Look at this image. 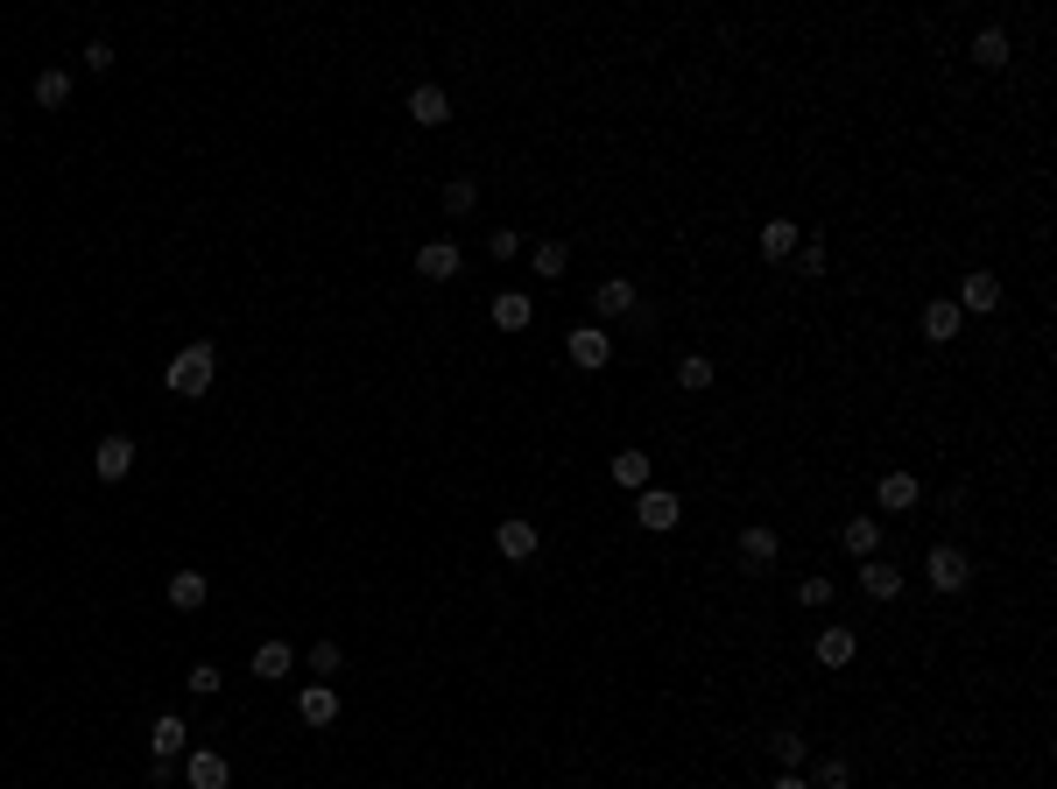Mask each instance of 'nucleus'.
Instances as JSON below:
<instances>
[{"instance_id": "nucleus-30", "label": "nucleus", "mask_w": 1057, "mask_h": 789, "mask_svg": "<svg viewBox=\"0 0 1057 789\" xmlns=\"http://www.w3.org/2000/svg\"><path fill=\"white\" fill-rule=\"evenodd\" d=\"M472 205H480V184H472V176H452V184H444V212H452V219H466Z\"/></svg>"}, {"instance_id": "nucleus-11", "label": "nucleus", "mask_w": 1057, "mask_h": 789, "mask_svg": "<svg viewBox=\"0 0 1057 789\" xmlns=\"http://www.w3.org/2000/svg\"><path fill=\"white\" fill-rule=\"evenodd\" d=\"M628 310H635V282H628V275H606L600 289H592V318H600V324L628 318Z\"/></svg>"}, {"instance_id": "nucleus-38", "label": "nucleus", "mask_w": 1057, "mask_h": 789, "mask_svg": "<svg viewBox=\"0 0 1057 789\" xmlns=\"http://www.w3.org/2000/svg\"><path fill=\"white\" fill-rule=\"evenodd\" d=\"M769 789H811V776H797V768H783V776L769 782Z\"/></svg>"}, {"instance_id": "nucleus-33", "label": "nucleus", "mask_w": 1057, "mask_h": 789, "mask_svg": "<svg viewBox=\"0 0 1057 789\" xmlns=\"http://www.w3.org/2000/svg\"><path fill=\"white\" fill-rule=\"evenodd\" d=\"M487 255H494V261H515V255H523V233H515V226H494V233H487Z\"/></svg>"}, {"instance_id": "nucleus-24", "label": "nucleus", "mask_w": 1057, "mask_h": 789, "mask_svg": "<svg viewBox=\"0 0 1057 789\" xmlns=\"http://www.w3.org/2000/svg\"><path fill=\"white\" fill-rule=\"evenodd\" d=\"M769 754H776L783 768H803V762H811V740H803L797 726H776V733H769Z\"/></svg>"}, {"instance_id": "nucleus-4", "label": "nucleus", "mask_w": 1057, "mask_h": 789, "mask_svg": "<svg viewBox=\"0 0 1057 789\" xmlns=\"http://www.w3.org/2000/svg\"><path fill=\"white\" fill-rule=\"evenodd\" d=\"M740 571H754V578H762V571H776V557H783V535L776 529H762V522H754V529H740Z\"/></svg>"}, {"instance_id": "nucleus-36", "label": "nucleus", "mask_w": 1057, "mask_h": 789, "mask_svg": "<svg viewBox=\"0 0 1057 789\" xmlns=\"http://www.w3.org/2000/svg\"><path fill=\"white\" fill-rule=\"evenodd\" d=\"M184 683H190L198 698H212V691H219V663H190V677H184Z\"/></svg>"}, {"instance_id": "nucleus-29", "label": "nucleus", "mask_w": 1057, "mask_h": 789, "mask_svg": "<svg viewBox=\"0 0 1057 789\" xmlns=\"http://www.w3.org/2000/svg\"><path fill=\"white\" fill-rule=\"evenodd\" d=\"M536 275H543V282H557L564 275V261H571V247H564V241H536Z\"/></svg>"}, {"instance_id": "nucleus-35", "label": "nucleus", "mask_w": 1057, "mask_h": 789, "mask_svg": "<svg viewBox=\"0 0 1057 789\" xmlns=\"http://www.w3.org/2000/svg\"><path fill=\"white\" fill-rule=\"evenodd\" d=\"M310 669H318V677H339V669H346V649H339V642H318V649H310Z\"/></svg>"}, {"instance_id": "nucleus-34", "label": "nucleus", "mask_w": 1057, "mask_h": 789, "mask_svg": "<svg viewBox=\"0 0 1057 789\" xmlns=\"http://www.w3.org/2000/svg\"><path fill=\"white\" fill-rule=\"evenodd\" d=\"M797 275H803V282L825 275V241H803V247H797Z\"/></svg>"}, {"instance_id": "nucleus-28", "label": "nucleus", "mask_w": 1057, "mask_h": 789, "mask_svg": "<svg viewBox=\"0 0 1057 789\" xmlns=\"http://www.w3.org/2000/svg\"><path fill=\"white\" fill-rule=\"evenodd\" d=\"M677 389H691V395L712 389V360H705V353H684V360H677Z\"/></svg>"}, {"instance_id": "nucleus-14", "label": "nucleus", "mask_w": 1057, "mask_h": 789, "mask_svg": "<svg viewBox=\"0 0 1057 789\" xmlns=\"http://www.w3.org/2000/svg\"><path fill=\"white\" fill-rule=\"evenodd\" d=\"M874 501H882L888 515H910L917 501H924V486H917V472H882V486H874Z\"/></svg>"}, {"instance_id": "nucleus-23", "label": "nucleus", "mask_w": 1057, "mask_h": 789, "mask_svg": "<svg viewBox=\"0 0 1057 789\" xmlns=\"http://www.w3.org/2000/svg\"><path fill=\"white\" fill-rule=\"evenodd\" d=\"M797 247H803V233L790 226V219H769V226H762V255L769 261H790Z\"/></svg>"}, {"instance_id": "nucleus-7", "label": "nucleus", "mask_w": 1057, "mask_h": 789, "mask_svg": "<svg viewBox=\"0 0 1057 789\" xmlns=\"http://www.w3.org/2000/svg\"><path fill=\"white\" fill-rule=\"evenodd\" d=\"M93 472H99V480H127V472H134V437H121V430H113V437H99L93 444Z\"/></svg>"}, {"instance_id": "nucleus-15", "label": "nucleus", "mask_w": 1057, "mask_h": 789, "mask_svg": "<svg viewBox=\"0 0 1057 789\" xmlns=\"http://www.w3.org/2000/svg\"><path fill=\"white\" fill-rule=\"evenodd\" d=\"M409 121L416 127H444V121H452V93H444V85H416V93H409Z\"/></svg>"}, {"instance_id": "nucleus-9", "label": "nucleus", "mask_w": 1057, "mask_h": 789, "mask_svg": "<svg viewBox=\"0 0 1057 789\" xmlns=\"http://www.w3.org/2000/svg\"><path fill=\"white\" fill-rule=\"evenodd\" d=\"M458 268H466L458 241H430V247H416V275H423V282H452Z\"/></svg>"}, {"instance_id": "nucleus-19", "label": "nucleus", "mask_w": 1057, "mask_h": 789, "mask_svg": "<svg viewBox=\"0 0 1057 789\" xmlns=\"http://www.w3.org/2000/svg\"><path fill=\"white\" fill-rule=\"evenodd\" d=\"M296 719H304V726H332V719H339V691H332V683H310V691H296Z\"/></svg>"}, {"instance_id": "nucleus-20", "label": "nucleus", "mask_w": 1057, "mask_h": 789, "mask_svg": "<svg viewBox=\"0 0 1057 789\" xmlns=\"http://www.w3.org/2000/svg\"><path fill=\"white\" fill-rule=\"evenodd\" d=\"M205 600H212L205 571H190V564H184V571H170V606H176V614H198Z\"/></svg>"}, {"instance_id": "nucleus-6", "label": "nucleus", "mask_w": 1057, "mask_h": 789, "mask_svg": "<svg viewBox=\"0 0 1057 789\" xmlns=\"http://www.w3.org/2000/svg\"><path fill=\"white\" fill-rule=\"evenodd\" d=\"M635 522H642V529H677V522H684V501L669 494V486H642V501H635Z\"/></svg>"}, {"instance_id": "nucleus-12", "label": "nucleus", "mask_w": 1057, "mask_h": 789, "mask_svg": "<svg viewBox=\"0 0 1057 789\" xmlns=\"http://www.w3.org/2000/svg\"><path fill=\"white\" fill-rule=\"evenodd\" d=\"M860 592H868V600H902V564L860 557Z\"/></svg>"}, {"instance_id": "nucleus-10", "label": "nucleus", "mask_w": 1057, "mask_h": 789, "mask_svg": "<svg viewBox=\"0 0 1057 789\" xmlns=\"http://www.w3.org/2000/svg\"><path fill=\"white\" fill-rule=\"evenodd\" d=\"M148 748H156V762H184V754H190V726L176 719V712H162V719L148 726Z\"/></svg>"}, {"instance_id": "nucleus-25", "label": "nucleus", "mask_w": 1057, "mask_h": 789, "mask_svg": "<svg viewBox=\"0 0 1057 789\" xmlns=\"http://www.w3.org/2000/svg\"><path fill=\"white\" fill-rule=\"evenodd\" d=\"M296 669V656H290V642H261L255 649V677H268V683H282Z\"/></svg>"}, {"instance_id": "nucleus-3", "label": "nucleus", "mask_w": 1057, "mask_h": 789, "mask_svg": "<svg viewBox=\"0 0 1057 789\" xmlns=\"http://www.w3.org/2000/svg\"><path fill=\"white\" fill-rule=\"evenodd\" d=\"M564 353H571V367H586V374H600V367L614 360V332H606V324H578V332L564 338Z\"/></svg>"}, {"instance_id": "nucleus-27", "label": "nucleus", "mask_w": 1057, "mask_h": 789, "mask_svg": "<svg viewBox=\"0 0 1057 789\" xmlns=\"http://www.w3.org/2000/svg\"><path fill=\"white\" fill-rule=\"evenodd\" d=\"M36 107H50V113L71 107V71H57V64L42 71V78H36Z\"/></svg>"}, {"instance_id": "nucleus-32", "label": "nucleus", "mask_w": 1057, "mask_h": 789, "mask_svg": "<svg viewBox=\"0 0 1057 789\" xmlns=\"http://www.w3.org/2000/svg\"><path fill=\"white\" fill-rule=\"evenodd\" d=\"M797 606H811V614H818V606H832V578H797Z\"/></svg>"}, {"instance_id": "nucleus-13", "label": "nucleus", "mask_w": 1057, "mask_h": 789, "mask_svg": "<svg viewBox=\"0 0 1057 789\" xmlns=\"http://www.w3.org/2000/svg\"><path fill=\"white\" fill-rule=\"evenodd\" d=\"M536 543H543V535H536V522H523V515H508V522L494 529V550H501L508 564H529V557H536Z\"/></svg>"}, {"instance_id": "nucleus-22", "label": "nucleus", "mask_w": 1057, "mask_h": 789, "mask_svg": "<svg viewBox=\"0 0 1057 789\" xmlns=\"http://www.w3.org/2000/svg\"><path fill=\"white\" fill-rule=\"evenodd\" d=\"M606 472H614L620 494H642V486H649V452H614V466H606Z\"/></svg>"}, {"instance_id": "nucleus-1", "label": "nucleus", "mask_w": 1057, "mask_h": 789, "mask_svg": "<svg viewBox=\"0 0 1057 789\" xmlns=\"http://www.w3.org/2000/svg\"><path fill=\"white\" fill-rule=\"evenodd\" d=\"M212 374H219V346H212V338H190V346L170 353L162 389H170L176 402H198V395H212Z\"/></svg>"}, {"instance_id": "nucleus-5", "label": "nucleus", "mask_w": 1057, "mask_h": 789, "mask_svg": "<svg viewBox=\"0 0 1057 789\" xmlns=\"http://www.w3.org/2000/svg\"><path fill=\"white\" fill-rule=\"evenodd\" d=\"M184 789H233V768L219 748H190L184 754Z\"/></svg>"}, {"instance_id": "nucleus-8", "label": "nucleus", "mask_w": 1057, "mask_h": 789, "mask_svg": "<svg viewBox=\"0 0 1057 789\" xmlns=\"http://www.w3.org/2000/svg\"><path fill=\"white\" fill-rule=\"evenodd\" d=\"M959 310H973V318H987V310H1001V275H987V268H973V275L959 282V296H951Z\"/></svg>"}, {"instance_id": "nucleus-26", "label": "nucleus", "mask_w": 1057, "mask_h": 789, "mask_svg": "<svg viewBox=\"0 0 1057 789\" xmlns=\"http://www.w3.org/2000/svg\"><path fill=\"white\" fill-rule=\"evenodd\" d=\"M973 64L980 71H1001L1008 64V28H980V36H973Z\"/></svg>"}, {"instance_id": "nucleus-2", "label": "nucleus", "mask_w": 1057, "mask_h": 789, "mask_svg": "<svg viewBox=\"0 0 1057 789\" xmlns=\"http://www.w3.org/2000/svg\"><path fill=\"white\" fill-rule=\"evenodd\" d=\"M924 578H931V592H966L973 585V557H966L959 543H937L924 557Z\"/></svg>"}, {"instance_id": "nucleus-17", "label": "nucleus", "mask_w": 1057, "mask_h": 789, "mask_svg": "<svg viewBox=\"0 0 1057 789\" xmlns=\"http://www.w3.org/2000/svg\"><path fill=\"white\" fill-rule=\"evenodd\" d=\"M959 324H966V310L951 304V296L924 304V338H931V346H951V338H959Z\"/></svg>"}, {"instance_id": "nucleus-18", "label": "nucleus", "mask_w": 1057, "mask_h": 789, "mask_svg": "<svg viewBox=\"0 0 1057 789\" xmlns=\"http://www.w3.org/2000/svg\"><path fill=\"white\" fill-rule=\"evenodd\" d=\"M839 543H846V557H882V522L874 515H846Z\"/></svg>"}, {"instance_id": "nucleus-37", "label": "nucleus", "mask_w": 1057, "mask_h": 789, "mask_svg": "<svg viewBox=\"0 0 1057 789\" xmlns=\"http://www.w3.org/2000/svg\"><path fill=\"white\" fill-rule=\"evenodd\" d=\"M85 71H113V42H85Z\"/></svg>"}, {"instance_id": "nucleus-31", "label": "nucleus", "mask_w": 1057, "mask_h": 789, "mask_svg": "<svg viewBox=\"0 0 1057 789\" xmlns=\"http://www.w3.org/2000/svg\"><path fill=\"white\" fill-rule=\"evenodd\" d=\"M853 782V768H846V754H825V762L811 768V789H846Z\"/></svg>"}, {"instance_id": "nucleus-16", "label": "nucleus", "mask_w": 1057, "mask_h": 789, "mask_svg": "<svg viewBox=\"0 0 1057 789\" xmlns=\"http://www.w3.org/2000/svg\"><path fill=\"white\" fill-rule=\"evenodd\" d=\"M853 656H860V634L853 628H839V620H832V628H818V663H825V669H846Z\"/></svg>"}, {"instance_id": "nucleus-21", "label": "nucleus", "mask_w": 1057, "mask_h": 789, "mask_svg": "<svg viewBox=\"0 0 1057 789\" xmlns=\"http://www.w3.org/2000/svg\"><path fill=\"white\" fill-rule=\"evenodd\" d=\"M529 318H536V304H529L523 289H501L494 296V324H501V332H529Z\"/></svg>"}]
</instances>
